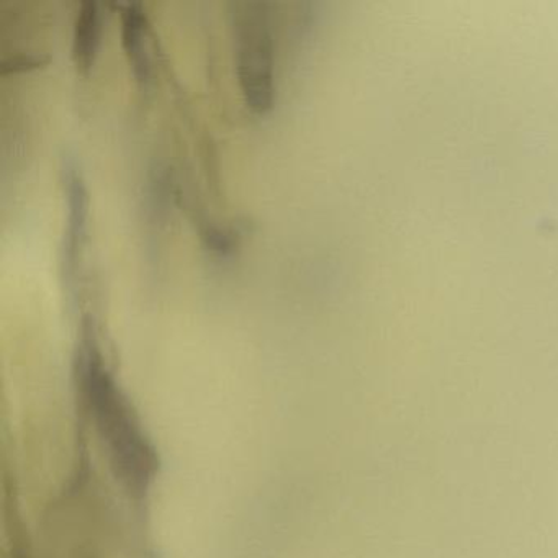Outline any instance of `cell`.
<instances>
[{
	"label": "cell",
	"instance_id": "cell-1",
	"mask_svg": "<svg viewBox=\"0 0 558 558\" xmlns=\"http://www.w3.org/2000/svg\"><path fill=\"white\" fill-rule=\"evenodd\" d=\"M77 385L96 429L106 442L112 465L130 493L143 496L156 470L155 450L143 436L129 400L104 364L89 323L76 359Z\"/></svg>",
	"mask_w": 558,
	"mask_h": 558
},
{
	"label": "cell",
	"instance_id": "cell-2",
	"mask_svg": "<svg viewBox=\"0 0 558 558\" xmlns=\"http://www.w3.org/2000/svg\"><path fill=\"white\" fill-rule=\"evenodd\" d=\"M230 9L238 80L244 102L253 112L267 113L272 109L276 96L272 15L269 4L234 2Z\"/></svg>",
	"mask_w": 558,
	"mask_h": 558
},
{
	"label": "cell",
	"instance_id": "cell-3",
	"mask_svg": "<svg viewBox=\"0 0 558 558\" xmlns=\"http://www.w3.org/2000/svg\"><path fill=\"white\" fill-rule=\"evenodd\" d=\"M64 184L68 195V225L63 243V267L68 283H73L86 241L87 194L84 182L74 169H68Z\"/></svg>",
	"mask_w": 558,
	"mask_h": 558
},
{
	"label": "cell",
	"instance_id": "cell-4",
	"mask_svg": "<svg viewBox=\"0 0 558 558\" xmlns=\"http://www.w3.org/2000/svg\"><path fill=\"white\" fill-rule=\"evenodd\" d=\"M122 44L129 58L133 76L142 86L148 87L153 77L151 54L148 48V27L142 5H122Z\"/></svg>",
	"mask_w": 558,
	"mask_h": 558
},
{
	"label": "cell",
	"instance_id": "cell-5",
	"mask_svg": "<svg viewBox=\"0 0 558 558\" xmlns=\"http://www.w3.org/2000/svg\"><path fill=\"white\" fill-rule=\"evenodd\" d=\"M100 44V11L96 2H84L74 21L73 60L81 73H87L96 61Z\"/></svg>",
	"mask_w": 558,
	"mask_h": 558
},
{
	"label": "cell",
	"instance_id": "cell-6",
	"mask_svg": "<svg viewBox=\"0 0 558 558\" xmlns=\"http://www.w3.org/2000/svg\"><path fill=\"white\" fill-rule=\"evenodd\" d=\"M45 61H47V58L41 57V54H14V57L8 58V60H4V63H2V73H19V71L32 70V68L40 66Z\"/></svg>",
	"mask_w": 558,
	"mask_h": 558
}]
</instances>
